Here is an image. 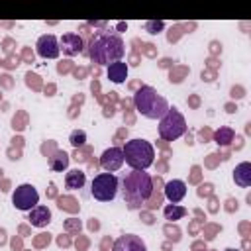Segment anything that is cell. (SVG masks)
Here are the masks:
<instances>
[{"label": "cell", "mask_w": 251, "mask_h": 251, "mask_svg": "<svg viewBox=\"0 0 251 251\" xmlns=\"http://www.w3.org/2000/svg\"><path fill=\"white\" fill-rule=\"evenodd\" d=\"M133 106L147 120H161L167 114V110L171 108L169 102L153 86L137 88L135 94H133Z\"/></svg>", "instance_id": "3957f363"}, {"label": "cell", "mask_w": 251, "mask_h": 251, "mask_svg": "<svg viewBox=\"0 0 251 251\" xmlns=\"http://www.w3.org/2000/svg\"><path fill=\"white\" fill-rule=\"evenodd\" d=\"M106 75H108V78H110L114 84H122V82L127 78V65H126L124 61L110 63V65H108Z\"/></svg>", "instance_id": "9a60e30c"}, {"label": "cell", "mask_w": 251, "mask_h": 251, "mask_svg": "<svg viewBox=\"0 0 251 251\" xmlns=\"http://www.w3.org/2000/svg\"><path fill=\"white\" fill-rule=\"evenodd\" d=\"M233 129L231 127H227V126H224V127H220V129H216L214 131V141L218 143V145H229L231 141H233Z\"/></svg>", "instance_id": "ac0fdd59"}, {"label": "cell", "mask_w": 251, "mask_h": 251, "mask_svg": "<svg viewBox=\"0 0 251 251\" xmlns=\"http://www.w3.org/2000/svg\"><path fill=\"white\" fill-rule=\"evenodd\" d=\"M120 178L114 173H100L90 182V196L98 202H112L118 196Z\"/></svg>", "instance_id": "5b68a950"}, {"label": "cell", "mask_w": 251, "mask_h": 251, "mask_svg": "<svg viewBox=\"0 0 251 251\" xmlns=\"http://www.w3.org/2000/svg\"><path fill=\"white\" fill-rule=\"evenodd\" d=\"M124 161L133 169V171H145L153 165L155 159V149L147 139H129L122 147Z\"/></svg>", "instance_id": "277c9868"}, {"label": "cell", "mask_w": 251, "mask_h": 251, "mask_svg": "<svg viewBox=\"0 0 251 251\" xmlns=\"http://www.w3.org/2000/svg\"><path fill=\"white\" fill-rule=\"evenodd\" d=\"M69 143H71L73 147H82V145L86 143V131H82V129H75V131H71V135H69Z\"/></svg>", "instance_id": "ffe728a7"}, {"label": "cell", "mask_w": 251, "mask_h": 251, "mask_svg": "<svg viewBox=\"0 0 251 251\" xmlns=\"http://www.w3.org/2000/svg\"><path fill=\"white\" fill-rule=\"evenodd\" d=\"M163 27H165L163 20H149V22H145V31H149V33H159V31H163Z\"/></svg>", "instance_id": "44dd1931"}, {"label": "cell", "mask_w": 251, "mask_h": 251, "mask_svg": "<svg viewBox=\"0 0 251 251\" xmlns=\"http://www.w3.org/2000/svg\"><path fill=\"white\" fill-rule=\"evenodd\" d=\"M120 190H122V198L127 204V208L137 210L143 204H147L149 198L153 196V178L145 171L131 169L120 180Z\"/></svg>", "instance_id": "7a4b0ae2"}, {"label": "cell", "mask_w": 251, "mask_h": 251, "mask_svg": "<svg viewBox=\"0 0 251 251\" xmlns=\"http://www.w3.org/2000/svg\"><path fill=\"white\" fill-rule=\"evenodd\" d=\"M186 131V120L184 116L173 106L167 110V114L159 120V135L165 141H175L178 137H182Z\"/></svg>", "instance_id": "8992f818"}, {"label": "cell", "mask_w": 251, "mask_h": 251, "mask_svg": "<svg viewBox=\"0 0 251 251\" xmlns=\"http://www.w3.org/2000/svg\"><path fill=\"white\" fill-rule=\"evenodd\" d=\"M163 214H165V220H180L186 216V208L178 206V204H169V206H165Z\"/></svg>", "instance_id": "d6986e66"}, {"label": "cell", "mask_w": 251, "mask_h": 251, "mask_svg": "<svg viewBox=\"0 0 251 251\" xmlns=\"http://www.w3.org/2000/svg\"><path fill=\"white\" fill-rule=\"evenodd\" d=\"M126 53V45L120 33L104 29L90 37L88 41V57L92 63L98 65H110L116 61H122Z\"/></svg>", "instance_id": "6da1fadb"}, {"label": "cell", "mask_w": 251, "mask_h": 251, "mask_svg": "<svg viewBox=\"0 0 251 251\" xmlns=\"http://www.w3.org/2000/svg\"><path fill=\"white\" fill-rule=\"evenodd\" d=\"M69 155L65 151H55L53 157H49V169L55 171V173H61V171H67L69 167Z\"/></svg>", "instance_id": "e0dca14e"}, {"label": "cell", "mask_w": 251, "mask_h": 251, "mask_svg": "<svg viewBox=\"0 0 251 251\" xmlns=\"http://www.w3.org/2000/svg\"><path fill=\"white\" fill-rule=\"evenodd\" d=\"M86 184V175L80 171V169H71L67 175H65V186L69 190H78Z\"/></svg>", "instance_id": "2e32d148"}, {"label": "cell", "mask_w": 251, "mask_h": 251, "mask_svg": "<svg viewBox=\"0 0 251 251\" xmlns=\"http://www.w3.org/2000/svg\"><path fill=\"white\" fill-rule=\"evenodd\" d=\"M122 165H124L122 147H108V149L100 155V167H102L106 173H116Z\"/></svg>", "instance_id": "30bf717a"}, {"label": "cell", "mask_w": 251, "mask_h": 251, "mask_svg": "<svg viewBox=\"0 0 251 251\" xmlns=\"http://www.w3.org/2000/svg\"><path fill=\"white\" fill-rule=\"evenodd\" d=\"M12 204L20 210V212H29L31 208H35L39 204V192L35 190L33 184H20L14 194H12Z\"/></svg>", "instance_id": "52a82bcc"}, {"label": "cell", "mask_w": 251, "mask_h": 251, "mask_svg": "<svg viewBox=\"0 0 251 251\" xmlns=\"http://www.w3.org/2000/svg\"><path fill=\"white\" fill-rule=\"evenodd\" d=\"M186 196V184L184 180L180 178H173L165 184V198L171 202V204H178L182 198Z\"/></svg>", "instance_id": "7c38bea8"}, {"label": "cell", "mask_w": 251, "mask_h": 251, "mask_svg": "<svg viewBox=\"0 0 251 251\" xmlns=\"http://www.w3.org/2000/svg\"><path fill=\"white\" fill-rule=\"evenodd\" d=\"M29 222H31V226H35V227H45V226L51 222V210H49L47 206L37 204L35 208L29 210Z\"/></svg>", "instance_id": "4fadbf2b"}, {"label": "cell", "mask_w": 251, "mask_h": 251, "mask_svg": "<svg viewBox=\"0 0 251 251\" xmlns=\"http://www.w3.org/2000/svg\"><path fill=\"white\" fill-rule=\"evenodd\" d=\"M233 180H235V184L241 186V188L251 186V163H247V161L239 163V165L233 169Z\"/></svg>", "instance_id": "5bb4252c"}, {"label": "cell", "mask_w": 251, "mask_h": 251, "mask_svg": "<svg viewBox=\"0 0 251 251\" xmlns=\"http://www.w3.org/2000/svg\"><path fill=\"white\" fill-rule=\"evenodd\" d=\"M35 51L39 57L43 59H57L61 55V49H59V39L53 35V33H45L37 39L35 43Z\"/></svg>", "instance_id": "ba28073f"}, {"label": "cell", "mask_w": 251, "mask_h": 251, "mask_svg": "<svg viewBox=\"0 0 251 251\" xmlns=\"http://www.w3.org/2000/svg\"><path fill=\"white\" fill-rule=\"evenodd\" d=\"M59 49L63 51V55L75 57V55L82 53L84 41H82V37H80L78 33H65V35H61V39H59Z\"/></svg>", "instance_id": "8fae6325"}, {"label": "cell", "mask_w": 251, "mask_h": 251, "mask_svg": "<svg viewBox=\"0 0 251 251\" xmlns=\"http://www.w3.org/2000/svg\"><path fill=\"white\" fill-rule=\"evenodd\" d=\"M112 251H147V245H145V241L139 235H135V233H124V235H120L114 241Z\"/></svg>", "instance_id": "9c48e42d"}]
</instances>
